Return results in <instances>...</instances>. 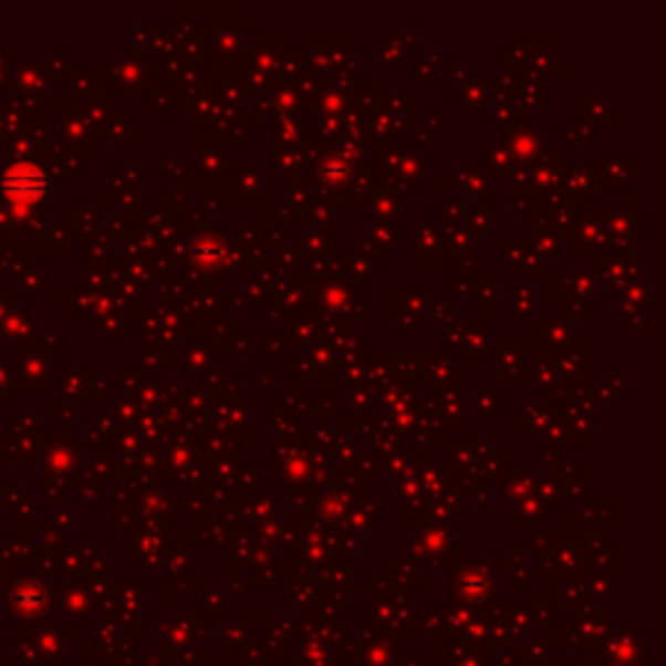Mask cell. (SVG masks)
<instances>
[{"label":"cell","instance_id":"cell-1","mask_svg":"<svg viewBox=\"0 0 666 666\" xmlns=\"http://www.w3.org/2000/svg\"><path fill=\"white\" fill-rule=\"evenodd\" d=\"M3 190L13 201H37L44 190V177L32 162H17L6 169Z\"/></svg>","mask_w":666,"mask_h":666}]
</instances>
